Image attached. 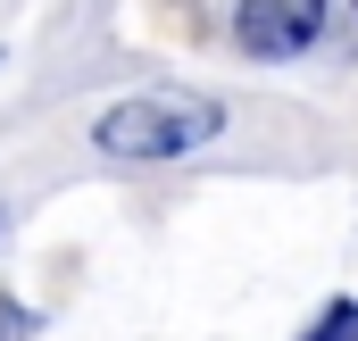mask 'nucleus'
I'll return each mask as SVG.
<instances>
[{"instance_id": "nucleus-1", "label": "nucleus", "mask_w": 358, "mask_h": 341, "mask_svg": "<svg viewBox=\"0 0 358 341\" xmlns=\"http://www.w3.org/2000/svg\"><path fill=\"white\" fill-rule=\"evenodd\" d=\"M217 125H225L217 100H117V108L92 125V142H100L108 159H183V150H200Z\"/></svg>"}, {"instance_id": "nucleus-2", "label": "nucleus", "mask_w": 358, "mask_h": 341, "mask_svg": "<svg viewBox=\"0 0 358 341\" xmlns=\"http://www.w3.org/2000/svg\"><path fill=\"white\" fill-rule=\"evenodd\" d=\"M242 42L259 59H300L317 34H325V0H242Z\"/></svg>"}, {"instance_id": "nucleus-3", "label": "nucleus", "mask_w": 358, "mask_h": 341, "mask_svg": "<svg viewBox=\"0 0 358 341\" xmlns=\"http://www.w3.org/2000/svg\"><path fill=\"white\" fill-rule=\"evenodd\" d=\"M308 341H358V308H350V300H342V308H325V325H317Z\"/></svg>"}, {"instance_id": "nucleus-4", "label": "nucleus", "mask_w": 358, "mask_h": 341, "mask_svg": "<svg viewBox=\"0 0 358 341\" xmlns=\"http://www.w3.org/2000/svg\"><path fill=\"white\" fill-rule=\"evenodd\" d=\"M0 341H8V325H0Z\"/></svg>"}]
</instances>
